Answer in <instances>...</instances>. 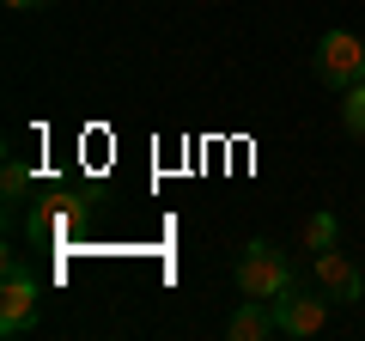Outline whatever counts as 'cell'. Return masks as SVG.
Returning <instances> with one entry per match:
<instances>
[{
  "label": "cell",
  "instance_id": "obj_11",
  "mask_svg": "<svg viewBox=\"0 0 365 341\" xmlns=\"http://www.w3.org/2000/svg\"><path fill=\"white\" fill-rule=\"evenodd\" d=\"M37 6H49V0H37Z\"/></svg>",
  "mask_w": 365,
  "mask_h": 341
},
{
  "label": "cell",
  "instance_id": "obj_8",
  "mask_svg": "<svg viewBox=\"0 0 365 341\" xmlns=\"http://www.w3.org/2000/svg\"><path fill=\"white\" fill-rule=\"evenodd\" d=\"M0 189H6V213L25 201V189H31V170H25V158H6V170H0Z\"/></svg>",
  "mask_w": 365,
  "mask_h": 341
},
{
  "label": "cell",
  "instance_id": "obj_10",
  "mask_svg": "<svg viewBox=\"0 0 365 341\" xmlns=\"http://www.w3.org/2000/svg\"><path fill=\"white\" fill-rule=\"evenodd\" d=\"M6 6H19V13H31V6H37V0H6Z\"/></svg>",
  "mask_w": 365,
  "mask_h": 341
},
{
  "label": "cell",
  "instance_id": "obj_6",
  "mask_svg": "<svg viewBox=\"0 0 365 341\" xmlns=\"http://www.w3.org/2000/svg\"><path fill=\"white\" fill-rule=\"evenodd\" d=\"M225 335H232V341H268V335H280L274 299H244L232 317H225Z\"/></svg>",
  "mask_w": 365,
  "mask_h": 341
},
{
  "label": "cell",
  "instance_id": "obj_2",
  "mask_svg": "<svg viewBox=\"0 0 365 341\" xmlns=\"http://www.w3.org/2000/svg\"><path fill=\"white\" fill-rule=\"evenodd\" d=\"M37 329V275L19 263V250L0 256V335Z\"/></svg>",
  "mask_w": 365,
  "mask_h": 341
},
{
  "label": "cell",
  "instance_id": "obj_3",
  "mask_svg": "<svg viewBox=\"0 0 365 341\" xmlns=\"http://www.w3.org/2000/svg\"><path fill=\"white\" fill-rule=\"evenodd\" d=\"M317 79L335 86V92H353L365 79V37L359 31H329V37L317 43Z\"/></svg>",
  "mask_w": 365,
  "mask_h": 341
},
{
  "label": "cell",
  "instance_id": "obj_5",
  "mask_svg": "<svg viewBox=\"0 0 365 341\" xmlns=\"http://www.w3.org/2000/svg\"><path fill=\"white\" fill-rule=\"evenodd\" d=\"M274 317H280V335L304 341V335H317V329L329 323V292H323V299H304V292H287V299H274Z\"/></svg>",
  "mask_w": 365,
  "mask_h": 341
},
{
  "label": "cell",
  "instance_id": "obj_1",
  "mask_svg": "<svg viewBox=\"0 0 365 341\" xmlns=\"http://www.w3.org/2000/svg\"><path fill=\"white\" fill-rule=\"evenodd\" d=\"M232 280H237L244 299H287L292 292V263L268 244V238H250L244 256H237V268H232Z\"/></svg>",
  "mask_w": 365,
  "mask_h": 341
},
{
  "label": "cell",
  "instance_id": "obj_9",
  "mask_svg": "<svg viewBox=\"0 0 365 341\" xmlns=\"http://www.w3.org/2000/svg\"><path fill=\"white\" fill-rule=\"evenodd\" d=\"M341 122H347V134H365V79L347 92V104H341Z\"/></svg>",
  "mask_w": 365,
  "mask_h": 341
},
{
  "label": "cell",
  "instance_id": "obj_4",
  "mask_svg": "<svg viewBox=\"0 0 365 341\" xmlns=\"http://www.w3.org/2000/svg\"><path fill=\"white\" fill-rule=\"evenodd\" d=\"M311 275H317V287H323L329 299H341V305H359L365 299V268L353 263L347 250H335V244L311 256Z\"/></svg>",
  "mask_w": 365,
  "mask_h": 341
},
{
  "label": "cell",
  "instance_id": "obj_7",
  "mask_svg": "<svg viewBox=\"0 0 365 341\" xmlns=\"http://www.w3.org/2000/svg\"><path fill=\"white\" fill-rule=\"evenodd\" d=\"M299 238H304V250L317 256V250H329V244L341 238V220H335V213L323 208V213H311V220H304V232H299Z\"/></svg>",
  "mask_w": 365,
  "mask_h": 341
}]
</instances>
